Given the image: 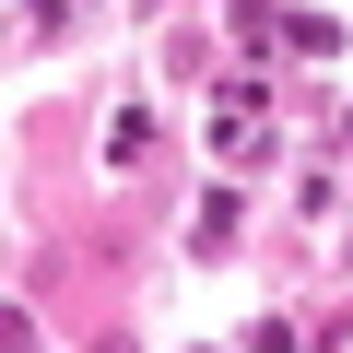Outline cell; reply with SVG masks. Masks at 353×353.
Segmentation results:
<instances>
[{
  "instance_id": "6da1fadb",
  "label": "cell",
  "mask_w": 353,
  "mask_h": 353,
  "mask_svg": "<svg viewBox=\"0 0 353 353\" xmlns=\"http://www.w3.org/2000/svg\"><path fill=\"white\" fill-rule=\"evenodd\" d=\"M248 353H294V330H283V318H259V330H248Z\"/></svg>"
}]
</instances>
